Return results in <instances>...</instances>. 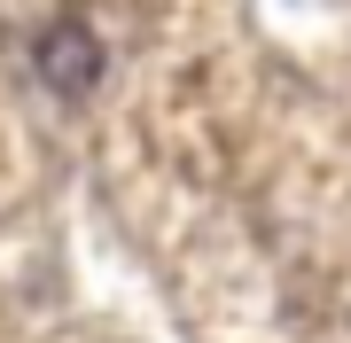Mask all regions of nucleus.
<instances>
[{"mask_svg": "<svg viewBox=\"0 0 351 343\" xmlns=\"http://www.w3.org/2000/svg\"><path fill=\"white\" fill-rule=\"evenodd\" d=\"M32 63H39V78H47V94H63V102H86V94L101 86V39H94L86 16H55V24L39 31Z\"/></svg>", "mask_w": 351, "mask_h": 343, "instance_id": "1", "label": "nucleus"}]
</instances>
